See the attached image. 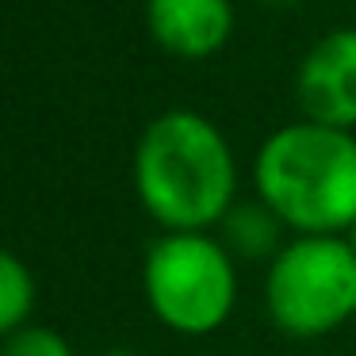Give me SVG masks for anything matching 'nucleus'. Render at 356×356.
<instances>
[{"mask_svg":"<svg viewBox=\"0 0 356 356\" xmlns=\"http://www.w3.org/2000/svg\"><path fill=\"white\" fill-rule=\"evenodd\" d=\"M134 195L165 234H211L238 203V161L226 134L192 108L149 119L134 142Z\"/></svg>","mask_w":356,"mask_h":356,"instance_id":"obj_1","label":"nucleus"},{"mask_svg":"<svg viewBox=\"0 0 356 356\" xmlns=\"http://www.w3.org/2000/svg\"><path fill=\"white\" fill-rule=\"evenodd\" d=\"M257 200L291 234H341L356 222V138L314 119L284 123L257 146Z\"/></svg>","mask_w":356,"mask_h":356,"instance_id":"obj_2","label":"nucleus"},{"mask_svg":"<svg viewBox=\"0 0 356 356\" xmlns=\"http://www.w3.org/2000/svg\"><path fill=\"white\" fill-rule=\"evenodd\" d=\"M264 310L284 337L318 341L356 318V253L341 234H295L264 272Z\"/></svg>","mask_w":356,"mask_h":356,"instance_id":"obj_3","label":"nucleus"},{"mask_svg":"<svg viewBox=\"0 0 356 356\" xmlns=\"http://www.w3.org/2000/svg\"><path fill=\"white\" fill-rule=\"evenodd\" d=\"M142 291L169 333L211 337L238 307V261L218 234H161L142 261Z\"/></svg>","mask_w":356,"mask_h":356,"instance_id":"obj_4","label":"nucleus"},{"mask_svg":"<svg viewBox=\"0 0 356 356\" xmlns=\"http://www.w3.org/2000/svg\"><path fill=\"white\" fill-rule=\"evenodd\" d=\"M295 100L302 119L356 131V27L325 31L295 70Z\"/></svg>","mask_w":356,"mask_h":356,"instance_id":"obj_5","label":"nucleus"},{"mask_svg":"<svg viewBox=\"0 0 356 356\" xmlns=\"http://www.w3.org/2000/svg\"><path fill=\"white\" fill-rule=\"evenodd\" d=\"M146 31L169 58L207 62L234 35V0H146Z\"/></svg>","mask_w":356,"mask_h":356,"instance_id":"obj_6","label":"nucleus"},{"mask_svg":"<svg viewBox=\"0 0 356 356\" xmlns=\"http://www.w3.org/2000/svg\"><path fill=\"white\" fill-rule=\"evenodd\" d=\"M284 230L287 226L268 203L241 200L218 222V241L230 249L234 261H272L284 249Z\"/></svg>","mask_w":356,"mask_h":356,"instance_id":"obj_7","label":"nucleus"},{"mask_svg":"<svg viewBox=\"0 0 356 356\" xmlns=\"http://www.w3.org/2000/svg\"><path fill=\"white\" fill-rule=\"evenodd\" d=\"M35 299H39L35 272L27 268L24 257L0 245V341H8L16 330L31 322Z\"/></svg>","mask_w":356,"mask_h":356,"instance_id":"obj_8","label":"nucleus"},{"mask_svg":"<svg viewBox=\"0 0 356 356\" xmlns=\"http://www.w3.org/2000/svg\"><path fill=\"white\" fill-rule=\"evenodd\" d=\"M0 356H77V353L54 325L27 322L8 341H0Z\"/></svg>","mask_w":356,"mask_h":356,"instance_id":"obj_9","label":"nucleus"},{"mask_svg":"<svg viewBox=\"0 0 356 356\" xmlns=\"http://www.w3.org/2000/svg\"><path fill=\"white\" fill-rule=\"evenodd\" d=\"M96 356H138V353H131V348H104V353H96Z\"/></svg>","mask_w":356,"mask_h":356,"instance_id":"obj_10","label":"nucleus"},{"mask_svg":"<svg viewBox=\"0 0 356 356\" xmlns=\"http://www.w3.org/2000/svg\"><path fill=\"white\" fill-rule=\"evenodd\" d=\"M261 4H268V8H291V4H299V0H261Z\"/></svg>","mask_w":356,"mask_h":356,"instance_id":"obj_11","label":"nucleus"},{"mask_svg":"<svg viewBox=\"0 0 356 356\" xmlns=\"http://www.w3.org/2000/svg\"><path fill=\"white\" fill-rule=\"evenodd\" d=\"M345 241H348V245H353V253H356V222H353V226H348V230H345Z\"/></svg>","mask_w":356,"mask_h":356,"instance_id":"obj_12","label":"nucleus"}]
</instances>
